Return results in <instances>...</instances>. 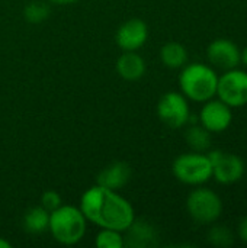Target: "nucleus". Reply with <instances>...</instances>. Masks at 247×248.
Wrapping results in <instances>:
<instances>
[{
  "label": "nucleus",
  "mask_w": 247,
  "mask_h": 248,
  "mask_svg": "<svg viewBox=\"0 0 247 248\" xmlns=\"http://www.w3.org/2000/svg\"><path fill=\"white\" fill-rule=\"evenodd\" d=\"M80 211L95 225L119 232H124L135 219L134 208L125 198L118 195L116 190L99 185L83 193Z\"/></svg>",
  "instance_id": "obj_1"
},
{
  "label": "nucleus",
  "mask_w": 247,
  "mask_h": 248,
  "mask_svg": "<svg viewBox=\"0 0 247 248\" xmlns=\"http://www.w3.org/2000/svg\"><path fill=\"white\" fill-rule=\"evenodd\" d=\"M182 73L179 76V86L182 94L192 102L204 103L217 96V84L218 74L214 67L194 62L182 67Z\"/></svg>",
  "instance_id": "obj_2"
},
{
  "label": "nucleus",
  "mask_w": 247,
  "mask_h": 248,
  "mask_svg": "<svg viewBox=\"0 0 247 248\" xmlns=\"http://www.w3.org/2000/svg\"><path fill=\"white\" fill-rule=\"evenodd\" d=\"M87 219L80 208L61 205L49 212L48 230L54 240L63 246H74L80 243L86 234Z\"/></svg>",
  "instance_id": "obj_3"
},
{
  "label": "nucleus",
  "mask_w": 247,
  "mask_h": 248,
  "mask_svg": "<svg viewBox=\"0 0 247 248\" xmlns=\"http://www.w3.org/2000/svg\"><path fill=\"white\" fill-rule=\"evenodd\" d=\"M173 176L183 185L202 186L213 179V164L205 153H186L179 155L172 164Z\"/></svg>",
  "instance_id": "obj_4"
},
{
  "label": "nucleus",
  "mask_w": 247,
  "mask_h": 248,
  "mask_svg": "<svg viewBox=\"0 0 247 248\" xmlns=\"http://www.w3.org/2000/svg\"><path fill=\"white\" fill-rule=\"evenodd\" d=\"M189 217L198 224H214L223 214V201L211 189L198 186L186 199Z\"/></svg>",
  "instance_id": "obj_5"
},
{
  "label": "nucleus",
  "mask_w": 247,
  "mask_h": 248,
  "mask_svg": "<svg viewBox=\"0 0 247 248\" xmlns=\"http://www.w3.org/2000/svg\"><path fill=\"white\" fill-rule=\"evenodd\" d=\"M217 97L230 108L247 105V71L236 67L218 76Z\"/></svg>",
  "instance_id": "obj_6"
},
{
  "label": "nucleus",
  "mask_w": 247,
  "mask_h": 248,
  "mask_svg": "<svg viewBox=\"0 0 247 248\" xmlns=\"http://www.w3.org/2000/svg\"><path fill=\"white\" fill-rule=\"evenodd\" d=\"M207 155L213 164V179H215L220 185H234L243 179L246 164L237 154L213 150L207 153Z\"/></svg>",
  "instance_id": "obj_7"
},
{
  "label": "nucleus",
  "mask_w": 247,
  "mask_h": 248,
  "mask_svg": "<svg viewBox=\"0 0 247 248\" xmlns=\"http://www.w3.org/2000/svg\"><path fill=\"white\" fill-rule=\"evenodd\" d=\"M157 115L165 125L173 129L185 126L191 118L188 99L178 92L163 94L157 103Z\"/></svg>",
  "instance_id": "obj_8"
},
{
  "label": "nucleus",
  "mask_w": 247,
  "mask_h": 248,
  "mask_svg": "<svg viewBox=\"0 0 247 248\" xmlns=\"http://www.w3.org/2000/svg\"><path fill=\"white\" fill-rule=\"evenodd\" d=\"M233 122V108L220 100L217 96L204 102L199 112V124L211 134H220L230 128Z\"/></svg>",
  "instance_id": "obj_9"
},
{
  "label": "nucleus",
  "mask_w": 247,
  "mask_h": 248,
  "mask_svg": "<svg viewBox=\"0 0 247 248\" xmlns=\"http://www.w3.org/2000/svg\"><path fill=\"white\" fill-rule=\"evenodd\" d=\"M207 58L211 67L231 70L240 64V48L227 38L214 39L207 48Z\"/></svg>",
  "instance_id": "obj_10"
},
{
  "label": "nucleus",
  "mask_w": 247,
  "mask_h": 248,
  "mask_svg": "<svg viewBox=\"0 0 247 248\" xmlns=\"http://www.w3.org/2000/svg\"><path fill=\"white\" fill-rule=\"evenodd\" d=\"M148 38V28L141 19H130L116 32V44L124 51L140 49Z\"/></svg>",
  "instance_id": "obj_11"
},
{
  "label": "nucleus",
  "mask_w": 247,
  "mask_h": 248,
  "mask_svg": "<svg viewBox=\"0 0 247 248\" xmlns=\"http://www.w3.org/2000/svg\"><path fill=\"white\" fill-rule=\"evenodd\" d=\"M124 232V247L150 248L156 247L159 243V232L156 227L144 219H134Z\"/></svg>",
  "instance_id": "obj_12"
},
{
  "label": "nucleus",
  "mask_w": 247,
  "mask_h": 248,
  "mask_svg": "<svg viewBox=\"0 0 247 248\" xmlns=\"http://www.w3.org/2000/svg\"><path fill=\"white\" fill-rule=\"evenodd\" d=\"M131 179V166L125 161H115L105 167L96 177V185L118 190L122 189Z\"/></svg>",
  "instance_id": "obj_13"
},
{
  "label": "nucleus",
  "mask_w": 247,
  "mask_h": 248,
  "mask_svg": "<svg viewBox=\"0 0 247 248\" xmlns=\"http://www.w3.org/2000/svg\"><path fill=\"white\" fill-rule=\"evenodd\" d=\"M116 71L124 80H140L146 73V61L135 51H125L116 61Z\"/></svg>",
  "instance_id": "obj_14"
},
{
  "label": "nucleus",
  "mask_w": 247,
  "mask_h": 248,
  "mask_svg": "<svg viewBox=\"0 0 247 248\" xmlns=\"http://www.w3.org/2000/svg\"><path fill=\"white\" fill-rule=\"evenodd\" d=\"M160 60L169 68H182L188 62V49L179 42H167L160 49Z\"/></svg>",
  "instance_id": "obj_15"
},
{
  "label": "nucleus",
  "mask_w": 247,
  "mask_h": 248,
  "mask_svg": "<svg viewBox=\"0 0 247 248\" xmlns=\"http://www.w3.org/2000/svg\"><path fill=\"white\" fill-rule=\"evenodd\" d=\"M49 212L42 206H33L23 217V227L31 234H42L48 230Z\"/></svg>",
  "instance_id": "obj_16"
},
{
  "label": "nucleus",
  "mask_w": 247,
  "mask_h": 248,
  "mask_svg": "<svg viewBox=\"0 0 247 248\" xmlns=\"http://www.w3.org/2000/svg\"><path fill=\"white\" fill-rule=\"evenodd\" d=\"M185 138H186L188 145L192 148V151L205 153L211 147V132L207 128H204L201 124L192 125L191 128H188Z\"/></svg>",
  "instance_id": "obj_17"
},
{
  "label": "nucleus",
  "mask_w": 247,
  "mask_h": 248,
  "mask_svg": "<svg viewBox=\"0 0 247 248\" xmlns=\"http://www.w3.org/2000/svg\"><path fill=\"white\" fill-rule=\"evenodd\" d=\"M208 241L214 247H230L234 243V234L224 225H214L208 231Z\"/></svg>",
  "instance_id": "obj_18"
},
{
  "label": "nucleus",
  "mask_w": 247,
  "mask_h": 248,
  "mask_svg": "<svg viewBox=\"0 0 247 248\" xmlns=\"http://www.w3.org/2000/svg\"><path fill=\"white\" fill-rule=\"evenodd\" d=\"M95 244L98 248H124V235L119 231L102 228L95 240Z\"/></svg>",
  "instance_id": "obj_19"
},
{
  "label": "nucleus",
  "mask_w": 247,
  "mask_h": 248,
  "mask_svg": "<svg viewBox=\"0 0 247 248\" xmlns=\"http://www.w3.org/2000/svg\"><path fill=\"white\" fill-rule=\"evenodd\" d=\"M25 19L31 23H39L49 16V7L44 1H31L23 10Z\"/></svg>",
  "instance_id": "obj_20"
},
{
  "label": "nucleus",
  "mask_w": 247,
  "mask_h": 248,
  "mask_svg": "<svg viewBox=\"0 0 247 248\" xmlns=\"http://www.w3.org/2000/svg\"><path fill=\"white\" fill-rule=\"evenodd\" d=\"M41 206L48 212H52L58 206H61V196L55 190H45L41 196Z\"/></svg>",
  "instance_id": "obj_21"
},
{
  "label": "nucleus",
  "mask_w": 247,
  "mask_h": 248,
  "mask_svg": "<svg viewBox=\"0 0 247 248\" xmlns=\"http://www.w3.org/2000/svg\"><path fill=\"white\" fill-rule=\"evenodd\" d=\"M237 237L247 244V217L242 218L237 225Z\"/></svg>",
  "instance_id": "obj_22"
},
{
  "label": "nucleus",
  "mask_w": 247,
  "mask_h": 248,
  "mask_svg": "<svg viewBox=\"0 0 247 248\" xmlns=\"http://www.w3.org/2000/svg\"><path fill=\"white\" fill-rule=\"evenodd\" d=\"M240 62L247 67V46H245L243 49H240Z\"/></svg>",
  "instance_id": "obj_23"
},
{
  "label": "nucleus",
  "mask_w": 247,
  "mask_h": 248,
  "mask_svg": "<svg viewBox=\"0 0 247 248\" xmlns=\"http://www.w3.org/2000/svg\"><path fill=\"white\" fill-rule=\"evenodd\" d=\"M51 3H55V4H73L79 0H49Z\"/></svg>",
  "instance_id": "obj_24"
},
{
  "label": "nucleus",
  "mask_w": 247,
  "mask_h": 248,
  "mask_svg": "<svg viewBox=\"0 0 247 248\" xmlns=\"http://www.w3.org/2000/svg\"><path fill=\"white\" fill-rule=\"evenodd\" d=\"M12 247V244L9 243V241H6L4 238H1L0 237V248H10Z\"/></svg>",
  "instance_id": "obj_25"
}]
</instances>
